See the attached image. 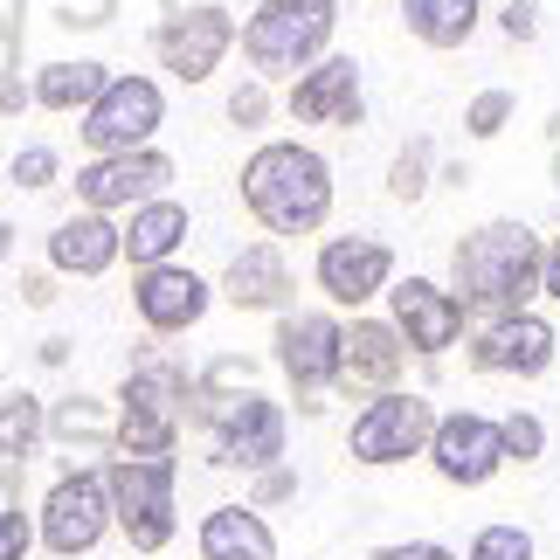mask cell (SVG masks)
Masks as SVG:
<instances>
[{
	"label": "cell",
	"mask_w": 560,
	"mask_h": 560,
	"mask_svg": "<svg viewBox=\"0 0 560 560\" xmlns=\"http://www.w3.org/2000/svg\"><path fill=\"white\" fill-rule=\"evenodd\" d=\"M450 291L464 312L512 318L547 291V243L526 222H485L470 229L457 256H450Z\"/></svg>",
	"instance_id": "cell-1"
},
{
	"label": "cell",
	"mask_w": 560,
	"mask_h": 560,
	"mask_svg": "<svg viewBox=\"0 0 560 560\" xmlns=\"http://www.w3.org/2000/svg\"><path fill=\"white\" fill-rule=\"evenodd\" d=\"M243 208L270 235H312L332 214V166L298 139H270L243 160Z\"/></svg>",
	"instance_id": "cell-2"
},
{
	"label": "cell",
	"mask_w": 560,
	"mask_h": 560,
	"mask_svg": "<svg viewBox=\"0 0 560 560\" xmlns=\"http://www.w3.org/2000/svg\"><path fill=\"white\" fill-rule=\"evenodd\" d=\"M187 395H194V381L180 360L166 347H145L118 387V457H174L180 422L194 416Z\"/></svg>",
	"instance_id": "cell-3"
},
{
	"label": "cell",
	"mask_w": 560,
	"mask_h": 560,
	"mask_svg": "<svg viewBox=\"0 0 560 560\" xmlns=\"http://www.w3.org/2000/svg\"><path fill=\"white\" fill-rule=\"evenodd\" d=\"M104 485H112V512L118 533L132 553H166L180 533V464L174 457H112L104 464Z\"/></svg>",
	"instance_id": "cell-4"
},
{
	"label": "cell",
	"mask_w": 560,
	"mask_h": 560,
	"mask_svg": "<svg viewBox=\"0 0 560 560\" xmlns=\"http://www.w3.org/2000/svg\"><path fill=\"white\" fill-rule=\"evenodd\" d=\"M339 28L332 0H264L243 28V56L256 62V77H305L312 56H326V42Z\"/></svg>",
	"instance_id": "cell-5"
},
{
	"label": "cell",
	"mask_w": 560,
	"mask_h": 560,
	"mask_svg": "<svg viewBox=\"0 0 560 560\" xmlns=\"http://www.w3.org/2000/svg\"><path fill=\"white\" fill-rule=\"evenodd\" d=\"M194 422L214 429V464H229V470H277L284 464V436H291V422H284V408H277L270 395H229V401H214V395H194Z\"/></svg>",
	"instance_id": "cell-6"
},
{
	"label": "cell",
	"mask_w": 560,
	"mask_h": 560,
	"mask_svg": "<svg viewBox=\"0 0 560 560\" xmlns=\"http://www.w3.org/2000/svg\"><path fill=\"white\" fill-rule=\"evenodd\" d=\"M112 526H118V512H112V485H104V470L70 464L49 491H42L35 533H42V547H49L56 560H83Z\"/></svg>",
	"instance_id": "cell-7"
},
{
	"label": "cell",
	"mask_w": 560,
	"mask_h": 560,
	"mask_svg": "<svg viewBox=\"0 0 560 560\" xmlns=\"http://www.w3.org/2000/svg\"><path fill=\"white\" fill-rule=\"evenodd\" d=\"M436 408H429V395H416V387H395V395H374L368 408L353 416L347 429V450L353 464L368 470H387V464H408V457H429V436H436Z\"/></svg>",
	"instance_id": "cell-8"
},
{
	"label": "cell",
	"mask_w": 560,
	"mask_h": 560,
	"mask_svg": "<svg viewBox=\"0 0 560 560\" xmlns=\"http://www.w3.org/2000/svg\"><path fill=\"white\" fill-rule=\"evenodd\" d=\"M339 353H347V326L332 312H284L277 318V368H284L305 416H318L326 387H339Z\"/></svg>",
	"instance_id": "cell-9"
},
{
	"label": "cell",
	"mask_w": 560,
	"mask_h": 560,
	"mask_svg": "<svg viewBox=\"0 0 560 560\" xmlns=\"http://www.w3.org/2000/svg\"><path fill=\"white\" fill-rule=\"evenodd\" d=\"M160 118H166V97H160L153 77H112V91L83 112V145H91L97 160L139 153V145H153Z\"/></svg>",
	"instance_id": "cell-10"
},
{
	"label": "cell",
	"mask_w": 560,
	"mask_h": 560,
	"mask_svg": "<svg viewBox=\"0 0 560 560\" xmlns=\"http://www.w3.org/2000/svg\"><path fill=\"white\" fill-rule=\"evenodd\" d=\"M429 464H436L443 485L478 491V485H491L512 464L505 457V429L491 422V416H478V408H457V416H443L436 436H429Z\"/></svg>",
	"instance_id": "cell-11"
},
{
	"label": "cell",
	"mask_w": 560,
	"mask_h": 560,
	"mask_svg": "<svg viewBox=\"0 0 560 560\" xmlns=\"http://www.w3.org/2000/svg\"><path fill=\"white\" fill-rule=\"evenodd\" d=\"M174 187V160L139 145V153H112V160H91L77 166V201L91 214H112V208H145Z\"/></svg>",
	"instance_id": "cell-12"
},
{
	"label": "cell",
	"mask_w": 560,
	"mask_h": 560,
	"mask_svg": "<svg viewBox=\"0 0 560 560\" xmlns=\"http://www.w3.org/2000/svg\"><path fill=\"white\" fill-rule=\"evenodd\" d=\"M312 277H318V291H326L332 305L360 312L368 298H381L387 284H395V249H387L381 235H332V243L318 249Z\"/></svg>",
	"instance_id": "cell-13"
},
{
	"label": "cell",
	"mask_w": 560,
	"mask_h": 560,
	"mask_svg": "<svg viewBox=\"0 0 560 560\" xmlns=\"http://www.w3.org/2000/svg\"><path fill=\"white\" fill-rule=\"evenodd\" d=\"M387 312H395V332L408 339V353L436 360L464 339V305L457 291L429 284V277H401V284H387Z\"/></svg>",
	"instance_id": "cell-14"
},
{
	"label": "cell",
	"mask_w": 560,
	"mask_h": 560,
	"mask_svg": "<svg viewBox=\"0 0 560 560\" xmlns=\"http://www.w3.org/2000/svg\"><path fill=\"white\" fill-rule=\"evenodd\" d=\"M553 347H560V332L547 326L540 312H512V318H491V326L470 339V368H478V374L540 381L553 368Z\"/></svg>",
	"instance_id": "cell-15"
},
{
	"label": "cell",
	"mask_w": 560,
	"mask_h": 560,
	"mask_svg": "<svg viewBox=\"0 0 560 560\" xmlns=\"http://www.w3.org/2000/svg\"><path fill=\"white\" fill-rule=\"evenodd\" d=\"M132 305H139V318H145V332H153V339H174V332H187V326H201V318H208L214 284H208V277H194L187 264H160V270H139Z\"/></svg>",
	"instance_id": "cell-16"
},
{
	"label": "cell",
	"mask_w": 560,
	"mask_h": 560,
	"mask_svg": "<svg viewBox=\"0 0 560 560\" xmlns=\"http://www.w3.org/2000/svg\"><path fill=\"white\" fill-rule=\"evenodd\" d=\"M229 42H235L229 8H187V14H166V28H160V62H166L180 83H208L214 70H222Z\"/></svg>",
	"instance_id": "cell-17"
},
{
	"label": "cell",
	"mask_w": 560,
	"mask_h": 560,
	"mask_svg": "<svg viewBox=\"0 0 560 560\" xmlns=\"http://www.w3.org/2000/svg\"><path fill=\"white\" fill-rule=\"evenodd\" d=\"M401 368H408V339L395 332V318H353L347 353H339V387L347 395H395Z\"/></svg>",
	"instance_id": "cell-18"
},
{
	"label": "cell",
	"mask_w": 560,
	"mask_h": 560,
	"mask_svg": "<svg viewBox=\"0 0 560 560\" xmlns=\"http://www.w3.org/2000/svg\"><path fill=\"white\" fill-rule=\"evenodd\" d=\"M291 118L298 125H360V62L353 56H326L291 83Z\"/></svg>",
	"instance_id": "cell-19"
},
{
	"label": "cell",
	"mask_w": 560,
	"mask_h": 560,
	"mask_svg": "<svg viewBox=\"0 0 560 560\" xmlns=\"http://www.w3.org/2000/svg\"><path fill=\"white\" fill-rule=\"evenodd\" d=\"M125 256V229L112 222V214H62V222L49 229V264L62 277H104Z\"/></svg>",
	"instance_id": "cell-20"
},
{
	"label": "cell",
	"mask_w": 560,
	"mask_h": 560,
	"mask_svg": "<svg viewBox=\"0 0 560 560\" xmlns=\"http://www.w3.org/2000/svg\"><path fill=\"white\" fill-rule=\"evenodd\" d=\"M222 298H229L235 312H277V305L291 298V264H284V249H277V243L235 249L229 270H222Z\"/></svg>",
	"instance_id": "cell-21"
},
{
	"label": "cell",
	"mask_w": 560,
	"mask_h": 560,
	"mask_svg": "<svg viewBox=\"0 0 560 560\" xmlns=\"http://www.w3.org/2000/svg\"><path fill=\"white\" fill-rule=\"evenodd\" d=\"M194 547H201V560H277V533L243 499V505H214L201 533H194Z\"/></svg>",
	"instance_id": "cell-22"
},
{
	"label": "cell",
	"mask_w": 560,
	"mask_h": 560,
	"mask_svg": "<svg viewBox=\"0 0 560 560\" xmlns=\"http://www.w3.org/2000/svg\"><path fill=\"white\" fill-rule=\"evenodd\" d=\"M187 243V208L174 201V194H160V201L132 208V222H125V256H132L139 270H160L174 264V249Z\"/></svg>",
	"instance_id": "cell-23"
},
{
	"label": "cell",
	"mask_w": 560,
	"mask_h": 560,
	"mask_svg": "<svg viewBox=\"0 0 560 560\" xmlns=\"http://www.w3.org/2000/svg\"><path fill=\"white\" fill-rule=\"evenodd\" d=\"M49 443H62L70 457H118V416L91 395H70L49 408Z\"/></svg>",
	"instance_id": "cell-24"
},
{
	"label": "cell",
	"mask_w": 560,
	"mask_h": 560,
	"mask_svg": "<svg viewBox=\"0 0 560 560\" xmlns=\"http://www.w3.org/2000/svg\"><path fill=\"white\" fill-rule=\"evenodd\" d=\"M104 91H112V70H104V62H49L28 97L42 112H91Z\"/></svg>",
	"instance_id": "cell-25"
},
{
	"label": "cell",
	"mask_w": 560,
	"mask_h": 560,
	"mask_svg": "<svg viewBox=\"0 0 560 560\" xmlns=\"http://www.w3.org/2000/svg\"><path fill=\"white\" fill-rule=\"evenodd\" d=\"M401 21L429 49H457V42H470V28H478V0H401Z\"/></svg>",
	"instance_id": "cell-26"
},
{
	"label": "cell",
	"mask_w": 560,
	"mask_h": 560,
	"mask_svg": "<svg viewBox=\"0 0 560 560\" xmlns=\"http://www.w3.org/2000/svg\"><path fill=\"white\" fill-rule=\"evenodd\" d=\"M49 443V408L35 395H0V457L28 470V457Z\"/></svg>",
	"instance_id": "cell-27"
},
{
	"label": "cell",
	"mask_w": 560,
	"mask_h": 560,
	"mask_svg": "<svg viewBox=\"0 0 560 560\" xmlns=\"http://www.w3.org/2000/svg\"><path fill=\"white\" fill-rule=\"evenodd\" d=\"M429 166H436V139H408L401 153H395V166H387V194H395V201H408L416 208L422 194H429Z\"/></svg>",
	"instance_id": "cell-28"
},
{
	"label": "cell",
	"mask_w": 560,
	"mask_h": 560,
	"mask_svg": "<svg viewBox=\"0 0 560 560\" xmlns=\"http://www.w3.org/2000/svg\"><path fill=\"white\" fill-rule=\"evenodd\" d=\"M464 560H540V547H533V533L520 520H491V526H478Z\"/></svg>",
	"instance_id": "cell-29"
},
{
	"label": "cell",
	"mask_w": 560,
	"mask_h": 560,
	"mask_svg": "<svg viewBox=\"0 0 560 560\" xmlns=\"http://www.w3.org/2000/svg\"><path fill=\"white\" fill-rule=\"evenodd\" d=\"M194 395H214V401H229V395H256V360H243V353L208 360L201 381H194Z\"/></svg>",
	"instance_id": "cell-30"
},
{
	"label": "cell",
	"mask_w": 560,
	"mask_h": 560,
	"mask_svg": "<svg viewBox=\"0 0 560 560\" xmlns=\"http://www.w3.org/2000/svg\"><path fill=\"white\" fill-rule=\"evenodd\" d=\"M499 429H505V457L512 464H540L547 457V422L533 416V408H512Z\"/></svg>",
	"instance_id": "cell-31"
},
{
	"label": "cell",
	"mask_w": 560,
	"mask_h": 560,
	"mask_svg": "<svg viewBox=\"0 0 560 560\" xmlns=\"http://www.w3.org/2000/svg\"><path fill=\"white\" fill-rule=\"evenodd\" d=\"M505 125H512V91H478V97H470V112H464L470 139H499Z\"/></svg>",
	"instance_id": "cell-32"
},
{
	"label": "cell",
	"mask_w": 560,
	"mask_h": 560,
	"mask_svg": "<svg viewBox=\"0 0 560 560\" xmlns=\"http://www.w3.org/2000/svg\"><path fill=\"white\" fill-rule=\"evenodd\" d=\"M8 174H14V187H56L62 160H56V145H21V153L8 160Z\"/></svg>",
	"instance_id": "cell-33"
},
{
	"label": "cell",
	"mask_w": 560,
	"mask_h": 560,
	"mask_svg": "<svg viewBox=\"0 0 560 560\" xmlns=\"http://www.w3.org/2000/svg\"><path fill=\"white\" fill-rule=\"evenodd\" d=\"M35 540H42V533H35L28 512H21V505H0V560H28Z\"/></svg>",
	"instance_id": "cell-34"
},
{
	"label": "cell",
	"mask_w": 560,
	"mask_h": 560,
	"mask_svg": "<svg viewBox=\"0 0 560 560\" xmlns=\"http://www.w3.org/2000/svg\"><path fill=\"white\" fill-rule=\"evenodd\" d=\"M284 499H298V470H291V464H277V470H256V485H249V505L264 512V505H284Z\"/></svg>",
	"instance_id": "cell-35"
},
{
	"label": "cell",
	"mask_w": 560,
	"mask_h": 560,
	"mask_svg": "<svg viewBox=\"0 0 560 560\" xmlns=\"http://www.w3.org/2000/svg\"><path fill=\"white\" fill-rule=\"evenodd\" d=\"M229 118L235 125H264L270 118V91H264V83H235V91H229Z\"/></svg>",
	"instance_id": "cell-36"
},
{
	"label": "cell",
	"mask_w": 560,
	"mask_h": 560,
	"mask_svg": "<svg viewBox=\"0 0 560 560\" xmlns=\"http://www.w3.org/2000/svg\"><path fill=\"white\" fill-rule=\"evenodd\" d=\"M112 14H118V0H62V8H56L62 28H104Z\"/></svg>",
	"instance_id": "cell-37"
},
{
	"label": "cell",
	"mask_w": 560,
	"mask_h": 560,
	"mask_svg": "<svg viewBox=\"0 0 560 560\" xmlns=\"http://www.w3.org/2000/svg\"><path fill=\"white\" fill-rule=\"evenodd\" d=\"M499 28H505V42H533L540 35V8H533V0H512V8L499 14Z\"/></svg>",
	"instance_id": "cell-38"
},
{
	"label": "cell",
	"mask_w": 560,
	"mask_h": 560,
	"mask_svg": "<svg viewBox=\"0 0 560 560\" xmlns=\"http://www.w3.org/2000/svg\"><path fill=\"white\" fill-rule=\"evenodd\" d=\"M368 560H457V553L436 547V540H395V547H374Z\"/></svg>",
	"instance_id": "cell-39"
},
{
	"label": "cell",
	"mask_w": 560,
	"mask_h": 560,
	"mask_svg": "<svg viewBox=\"0 0 560 560\" xmlns=\"http://www.w3.org/2000/svg\"><path fill=\"white\" fill-rule=\"evenodd\" d=\"M21 298H28V305H49V298H56V284H49L42 270H28V277H21Z\"/></svg>",
	"instance_id": "cell-40"
},
{
	"label": "cell",
	"mask_w": 560,
	"mask_h": 560,
	"mask_svg": "<svg viewBox=\"0 0 560 560\" xmlns=\"http://www.w3.org/2000/svg\"><path fill=\"white\" fill-rule=\"evenodd\" d=\"M547 298H560V235L547 243Z\"/></svg>",
	"instance_id": "cell-41"
},
{
	"label": "cell",
	"mask_w": 560,
	"mask_h": 560,
	"mask_svg": "<svg viewBox=\"0 0 560 560\" xmlns=\"http://www.w3.org/2000/svg\"><path fill=\"white\" fill-rule=\"evenodd\" d=\"M70 360V339H42V368H62Z\"/></svg>",
	"instance_id": "cell-42"
},
{
	"label": "cell",
	"mask_w": 560,
	"mask_h": 560,
	"mask_svg": "<svg viewBox=\"0 0 560 560\" xmlns=\"http://www.w3.org/2000/svg\"><path fill=\"white\" fill-rule=\"evenodd\" d=\"M547 139H553V187H560V112H553V125H547Z\"/></svg>",
	"instance_id": "cell-43"
},
{
	"label": "cell",
	"mask_w": 560,
	"mask_h": 560,
	"mask_svg": "<svg viewBox=\"0 0 560 560\" xmlns=\"http://www.w3.org/2000/svg\"><path fill=\"white\" fill-rule=\"evenodd\" d=\"M14 256V222H0V264Z\"/></svg>",
	"instance_id": "cell-44"
}]
</instances>
